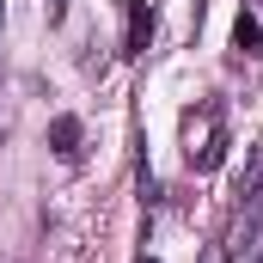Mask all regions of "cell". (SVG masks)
Wrapping results in <instances>:
<instances>
[{
	"mask_svg": "<svg viewBox=\"0 0 263 263\" xmlns=\"http://www.w3.org/2000/svg\"><path fill=\"white\" fill-rule=\"evenodd\" d=\"M220 159H227V110H220V98H196L184 110V165L214 172Z\"/></svg>",
	"mask_w": 263,
	"mask_h": 263,
	"instance_id": "obj_1",
	"label": "cell"
},
{
	"mask_svg": "<svg viewBox=\"0 0 263 263\" xmlns=\"http://www.w3.org/2000/svg\"><path fill=\"white\" fill-rule=\"evenodd\" d=\"M80 117H55V123H49V153H55V159H62V165H73V159H80Z\"/></svg>",
	"mask_w": 263,
	"mask_h": 263,
	"instance_id": "obj_3",
	"label": "cell"
},
{
	"mask_svg": "<svg viewBox=\"0 0 263 263\" xmlns=\"http://www.w3.org/2000/svg\"><path fill=\"white\" fill-rule=\"evenodd\" d=\"M135 263H159V257H147V251H141V257H135Z\"/></svg>",
	"mask_w": 263,
	"mask_h": 263,
	"instance_id": "obj_6",
	"label": "cell"
},
{
	"mask_svg": "<svg viewBox=\"0 0 263 263\" xmlns=\"http://www.w3.org/2000/svg\"><path fill=\"white\" fill-rule=\"evenodd\" d=\"M233 49L251 55V62H263V25H257L251 6H239V18H233Z\"/></svg>",
	"mask_w": 263,
	"mask_h": 263,
	"instance_id": "obj_4",
	"label": "cell"
},
{
	"mask_svg": "<svg viewBox=\"0 0 263 263\" xmlns=\"http://www.w3.org/2000/svg\"><path fill=\"white\" fill-rule=\"evenodd\" d=\"M202 263H233V257H227V245H208V251H202Z\"/></svg>",
	"mask_w": 263,
	"mask_h": 263,
	"instance_id": "obj_5",
	"label": "cell"
},
{
	"mask_svg": "<svg viewBox=\"0 0 263 263\" xmlns=\"http://www.w3.org/2000/svg\"><path fill=\"white\" fill-rule=\"evenodd\" d=\"M0 18H6V6H0Z\"/></svg>",
	"mask_w": 263,
	"mask_h": 263,
	"instance_id": "obj_7",
	"label": "cell"
},
{
	"mask_svg": "<svg viewBox=\"0 0 263 263\" xmlns=\"http://www.w3.org/2000/svg\"><path fill=\"white\" fill-rule=\"evenodd\" d=\"M129 6V31H123V55H147V43H153V6L147 0H123Z\"/></svg>",
	"mask_w": 263,
	"mask_h": 263,
	"instance_id": "obj_2",
	"label": "cell"
}]
</instances>
